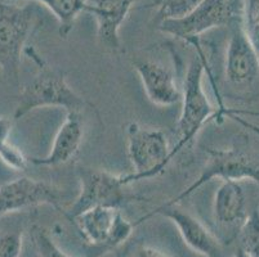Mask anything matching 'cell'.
I'll use <instances>...</instances> for the list:
<instances>
[{"label":"cell","mask_w":259,"mask_h":257,"mask_svg":"<svg viewBox=\"0 0 259 257\" xmlns=\"http://www.w3.org/2000/svg\"><path fill=\"white\" fill-rule=\"evenodd\" d=\"M239 248L248 257H259V207L245 219L244 224L239 229Z\"/></svg>","instance_id":"obj_17"},{"label":"cell","mask_w":259,"mask_h":257,"mask_svg":"<svg viewBox=\"0 0 259 257\" xmlns=\"http://www.w3.org/2000/svg\"><path fill=\"white\" fill-rule=\"evenodd\" d=\"M58 203L60 190L47 181L18 178L0 187V219L40 204L58 207Z\"/></svg>","instance_id":"obj_10"},{"label":"cell","mask_w":259,"mask_h":257,"mask_svg":"<svg viewBox=\"0 0 259 257\" xmlns=\"http://www.w3.org/2000/svg\"><path fill=\"white\" fill-rule=\"evenodd\" d=\"M205 62L202 54L194 57L186 72L182 91V111L178 121V141L171 149V160L194 141L201 127L215 115V108L209 100L202 86Z\"/></svg>","instance_id":"obj_2"},{"label":"cell","mask_w":259,"mask_h":257,"mask_svg":"<svg viewBox=\"0 0 259 257\" xmlns=\"http://www.w3.org/2000/svg\"><path fill=\"white\" fill-rule=\"evenodd\" d=\"M84 138L83 120L80 112H67L66 120L54 136L49 155L44 159H30L37 166H60L69 164L79 153Z\"/></svg>","instance_id":"obj_13"},{"label":"cell","mask_w":259,"mask_h":257,"mask_svg":"<svg viewBox=\"0 0 259 257\" xmlns=\"http://www.w3.org/2000/svg\"><path fill=\"white\" fill-rule=\"evenodd\" d=\"M201 2L202 0H162L159 9V20L183 17Z\"/></svg>","instance_id":"obj_20"},{"label":"cell","mask_w":259,"mask_h":257,"mask_svg":"<svg viewBox=\"0 0 259 257\" xmlns=\"http://www.w3.org/2000/svg\"><path fill=\"white\" fill-rule=\"evenodd\" d=\"M134 257H169L168 254L164 253L160 249L155 248L151 246H141L140 248H137Z\"/></svg>","instance_id":"obj_23"},{"label":"cell","mask_w":259,"mask_h":257,"mask_svg":"<svg viewBox=\"0 0 259 257\" xmlns=\"http://www.w3.org/2000/svg\"><path fill=\"white\" fill-rule=\"evenodd\" d=\"M22 244L21 233H0V257H20L22 252Z\"/></svg>","instance_id":"obj_21"},{"label":"cell","mask_w":259,"mask_h":257,"mask_svg":"<svg viewBox=\"0 0 259 257\" xmlns=\"http://www.w3.org/2000/svg\"><path fill=\"white\" fill-rule=\"evenodd\" d=\"M84 242L93 248L110 251L125 242L136 228L116 207L96 206L71 218Z\"/></svg>","instance_id":"obj_7"},{"label":"cell","mask_w":259,"mask_h":257,"mask_svg":"<svg viewBox=\"0 0 259 257\" xmlns=\"http://www.w3.org/2000/svg\"><path fill=\"white\" fill-rule=\"evenodd\" d=\"M242 17L239 0H202L181 18L160 21V31L176 39L196 42L204 32L232 25Z\"/></svg>","instance_id":"obj_4"},{"label":"cell","mask_w":259,"mask_h":257,"mask_svg":"<svg viewBox=\"0 0 259 257\" xmlns=\"http://www.w3.org/2000/svg\"><path fill=\"white\" fill-rule=\"evenodd\" d=\"M13 121L15 120L9 119V117H0V155L11 144L8 139L9 135H11Z\"/></svg>","instance_id":"obj_22"},{"label":"cell","mask_w":259,"mask_h":257,"mask_svg":"<svg viewBox=\"0 0 259 257\" xmlns=\"http://www.w3.org/2000/svg\"><path fill=\"white\" fill-rule=\"evenodd\" d=\"M126 148L134 171L121 175L125 185L159 175L171 161L169 139L160 129H146L132 122L126 127Z\"/></svg>","instance_id":"obj_3"},{"label":"cell","mask_w":259,"mask_h":257,"mask_svg":"<svg viewBox=\"0 0 259 257\" xmlns=\"http://www.w3.org/2000/svg\"><path fill=\"white\" fill-rule=\"evenodd\" d=\"M32 240H34L35 248L40 257H71L66 253L56 242L53 237L39 225H35L31 230Z\"/></svg>","instance_id":"obj_19"},{"label":"cell","mask_w":259,"mask_h":257,"mask_svg":"<svg viewBox=\"0 0 259 257\" xmlns=\"http://www.w3.org/2000/svg\"><path fill=\"white\" fill-rule=\"evenodd\" d=\"M46 6L58 21V34L66 39L81 12H87L88 0H35Z\"/></svg>","instance_id":"obj_16"},{"label":"cell","mask_w":259,"mask_h":257,"mask_svg":"<svg viewBox=\"0 0 259 257\" xmlns=\"http://www.w3.org/2000/svg\"><path fill=\"white\" fill-rule=\"evenodd\" d=\"M242 27L259 61V0H244Z\"/></svg>","instance_id":"obj_18"},{"label":"cell","mask_w":259,"mask_h":257,"mask_svg":"<svg viewBox=\"0 0 259 257\" xmlns=\"http://www.w3.org/2000/svg\"><path fill=\"white\" fill-rule=\"evenodd\" d=\"M36 25L34 7L0 4V72L18 84L21 54Z\"/></svg>","instance_id":"obj_5"},{"label":"cell","mask_w":259,"mask_h":257,"mask_svg":"<svg viewBox=\"0 0 259 257\" xmlns=\"http://www.w3.org/2000/svg\"><path fill=\"white\" fill-rule=\"evenodd\" d=\"M237 121H240L241 122L242 125H245V126H248V127H251V129H253L254 131H255L256 134H259V127L258 126H254V125H251V124H248V122H245V121H242V120H240L239 117H237Z\"/></svg>","instance_id":"obj_24"},{"label":"cell","mask_w":259,"mask_h":257,"mask_svg":"<svg viewBox=\"0 0 259 257\" xmlns=\"http://www.w3.org/2000/svg\"><path fill=\"white\" fill-rule=\"evenodd\" d=\"M136 71L142 81L147 98L159 107H170L182 100V91L173 72L156 61H138Z\"/></svg>","instance_id":"obj_12"},{"label":"cell","mask_w":259,"mask_h":257,"mask_svg":"<svg viewBox=\"0 0 259 257\" xmlns=\"http://www.w3.org/2000/svg\"><path fill=\"white\" fill-rule=\"evenodd\" d=\"M80 192L70 207L69 218L79 215L85 210L96 206H107L119 209L125 201L121 175L96 169H81L79 171Z\"/></svg>","instance_id":"obj_8"},{"label":"cell","mask_w":259,"mask_h":257,"mask_svg":"<svg viewBox=\"0 0 259 257\" xmlns=\"http://www.w3.org/2000/svg\"><path fill=\"white\" fill-rule=\"evenodd\" d=\"M155 215L164 216L165 219L170 220L177 226L185 243L192 251L204 257H221L222 249H221L220 240L206 229V226L201 224V221L181 209L178 204H170L165 202L156 210L150 212L148 215L143 216L138 223H136V225Z\"/></svg>","instance_id":"obj_11"},{"label":"cell","mask_w":259,"mask_h":257,"mask_svg":"<svg viewBox=\"0 0 259 257\" xmlns=\"http://www.w3.org/2000/svg\"><path fill=\"white\" fill-rule=\"evenodd\" d=\"M206 162L202 167L199 178L191 184L187 189L174 197L166 203L180 204L199 188L205 185L214 179L225 180H251L259 185V162L253 159L248 152L240 148H228V149L206 150Z\"/></svg>","instance_id":"obj_6"},{"label":"cell","mask_w":259,"mask_h":257,"mask_svg":"<svg viewBox=\"0 0 259 257\" xmlns=\"http://www.w3.org/2000/svg\"><path fill=\"white\" fill-rule=\"evenodd\" d=\"M231 26L226 53V79L235 89L248 90L259 84V61L242 27V17Z\"/></svg>","instance_id":"obj_9"},{"label":"cell","mask_w":259,"mask_h":257,"mask_svg":"<svg viewBox=\"0 0 259 257\" xmlns=\"http://www.w3.org/2000/svg\"><path fill=\"white\" fill-rule=\"evenodd\" d=\"M234 257H248V256H246V253H245V252H244V251H242V249L237 248L236 253H235V254H234Z\"/></svg>","instance_id":"obj_25"},{"label":"cell","mask_w":259,"mask_h":257,"mask_svg":"<svg viewBox=\"0 0 259 257\" xmlns=\"http://www.w3.org/2000/svg\"><path fill=\"white\" fill-rule=\"evenodd\" d=\"M84 99L66 81L65 74L57 68L40 66L36 76L22 89L13 120L44 107L65 108L67 112H80Z\"/></svg>","instance_id":"obj_1"},{"label":"cell","mask_w":259,"mask_h":257,"mask_svg":"<svg viewBox=\"0 0 259 257\" xmlns=\"http://www.w3.org/2000/svg\"><path fill=\"white\" fill-rule=\"evenodd\" d=\"M134 2L136 0H96L94 4H88L87 12L93 14L97 21V37L106 48L111 50L120 49L119 30Z\"/></svg>","instance_id":"obj_14"},{"label":"cell","mask_w":259,"mask_h":257,"mask_svg":"<svg viewBox=\"0 0 259 257\" xmlns=\"http://www.w3.org/2000/svg\"><path fill=\"white\" fill-rule=\"evenodd\" d=\"M214 219L220 225L227 228H241L248 218V201L241 181H222L213 201Z\"/></svg>","instance_id":"obj_15"}]
</instances>
